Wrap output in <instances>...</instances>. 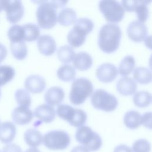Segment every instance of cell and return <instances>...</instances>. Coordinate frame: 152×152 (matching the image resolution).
<instances>
[{"instance_id":"cell-1","label":"cell","mask_w":152,"mask_h":152,"mask_svg":"<svg viewBox=\"0 0 152 152\" xmlns=\"http://www.w3.org/2000/svg\"><path fill=\"white\" fill-rule=\"evenodd\" d=\"M120 27L115 23H107L100 29L98 35V45L104 52L111 53L119 48L121 38Z\"/></svg>"},{"instance_id":"cell-2","label":"cell","mask_w":152,"mask_h":152,"mask_svg":"<svg viewBox=\"0 0 152 152\" xmlns=\"http://www.w3.org/2000/svg\"><path fill=\"white\" fill-rule=\"evenodd\" d=\"M74 24L68 33L67 40L71 46L78 48L84 44L86 36L93 30L94 23L90 18L83 17L77 19Z\"/></svg>"},{"instance_id":"cell-3","label":"cell","mask_w":152,"mask_h":152,"mask_svg":"<svg viewBox=\"0 0 152 152\" xmlns=\"http://www.w3.org/2000/svg\"><path fill=\"white\" fill-rule=\"evenodd\" d=\"M93 90V84L86 78L75 79L72 83L69 94L70 102L75 105H80L84 102Z\"/></svg>"},{"instance_id":"cell-4","label":"cell","mask_w":152,"mask_h":152,"mask_svg":"<svg viewBox=\"0 0 152 152\" xmlns=\"http://www.w3.org/2000/svg\"><path fill=\"white\" fill-rule=\"evenodd\" d=\"M35 2L39 3L36 13L39 26L43 29H50L58 21L56 8L49 1Z\"/></svg>"},{"instance_id":"cell-5","label":"cell","mask_w":152,"mask_h":152,"mask_svg":"<svg viewBox=\"0 0 152 152\" xmlns=\"http://www.w3.org/2000/svg\"><path fill=\"white\" fill-rule=\"evenodd\" d=\"M75 138L89 151L98 150L102 144L100 135L87 126H82L77 129L75 132Z\"/></svg>"},{"instance_id":"cell-6","label":"cell","mask_w":152,"mask_h":152,"mask_svg":"<svg viewBox=\"0 0 152 152\" xmlns=\"http://www.w3.org/2000/svg\"><path fill=\"white\" fill-rule=\"evenodd\" d=\"M93 106L99 110L111 112L115 110L118 104L117 98L103 89H97L91 96Z\"/></svg>"},{"instance_id":"cell-7","label":"cell","mask_w":152,"mask_h":152,"mask_svg":"<svg viewBox=\"0 0 152 152\" xmlns=\"http://www.w3.org/2000/svg\"><path fill=\"white\" fill-rule=\"evenodd\" d=\"M44 145L52 150H62L68 147L70 143V137L63 130L49 131L43 137Z\"/></svg>"},{"instance_id":"cell-8","label":"cell","mask_w":152,"mask_h":152,"mask_svg":"<svg viewBox=\"0 0 152 152\" xmlns=\"http://www.w3.org/2000/svg\"><path fill=\"white\" fill-rule=\"evenodd\" d=\"M99 8L106 20L111 23H118L124 17L125 11L121 4L116 1H100L99 2Z\"/></svg>"},{"instance_id":"cell-9","label":"cell","mask_w":152,"mask_h":152,"mask_svg":"<svg viewBox=\"0 0 152 152\" xmlns=\"http://www.w3.org/2000/svg\"><path fill=\"white\" fill-rule=\"evenodd\" d=\"M150 1H122L121 5L124 11L128 12L135 11L138 21L144 23L148 18V4Z\"/></svg>"},{"instance_id":"cell-10","label":"cell","mask_w":152,"mask_h":152,"mask_svg":"<svg viewBox=\"0 0 152 152\" xmlns=\"http://www.w3.org/2000/svg\"><path fill=\"white\" fill-rule=\"evenodd\" d=\"M7 20L11 23H17L24 15V7L20 1H5L4 9Z\"/></svg>"},{"instance_id":"cell-11","label":"cell","mask_w":152,"mask_h":152,"mask_svg":"<svg viewBox=\"0 0 152 152\" xmlns=\"http://www.w3.org/2000/svg\"><path fill=\"white\" fill-rule=\"evenodd\" d=\"M127 34L129 39L134 42H142L147 36L148 28L144 23L135 20L128 24Z\"/></svg>"},{"instance_id":"cell-12","label":"cell","mask_w":152,"mask_h":152,"mask_svg":"<svg viewBox=\"0 0 152 152\" xmlns=\"http://www.w3.org/2000/svg\"><path fill=\"white\" fill-rule=\"evenodd\" d=\"M118 71L113 64L103 63L99 65L96 71V75L99 81L103 83H110L118 75Z\"/></svg>"},{"instance_id":"cell-13","label":"cell","mask_w":152,"mask_h":152,"mask_svg":"<svg viewBox=\"0 0 152 152\" xmlns=\"http://www.w3.org/2000/svg\"><path fill=\"white\" fill-rule=\"evenodd\" d=\"M46 86L45 79L36 74L27 77L24 81V87L27 91L32 93H40L42 92Z\"/></svg>"},{"instance_id":"cell-14","label":"cell","mask_w":152,"mask_h":152,"mask_svg":"<svg viewBox=\"0 0 152 152\" xmlns=\"http://www.w3.org/2000/svg\"><path fill=\"white\" fill-rule=\"evenodd\" d=\"M37 45L39 52L45 56L52 55L56 49V43L55 39L48 34H43L40 36L37 39Z\"/></svg>"},{"instance_id":"cell-15","label":"cell","mask_w":152,"mask_h":152,"mask_svg":"<svg viewBox=\"0 0 152 152\" xmlns=\"http://www.w3.org/2000/svg\"><path fill=\"white\" fill-rule=\"evenodd\" d=\"M33 118V112L28 107L18 106L12 112V118L14 123L23 125L30 122Z\"/></svg>"},{"instance_id":"cell-16","label":"cell","mask_w":152,"mask_h":152,"mask_svg":"<svg viewBox=\"0 0 152 152\" xmlns=\"http://www.w3.org/2000/svg\"><path fill=\"white\" fill-rule=\"evenodd\" d=\"M55 115L56 112L54 108L48 104H42L38 106L33 113V116L40 122L45 123L52 122L55 118Z\"/></svg>"},{"instance_id":"cell-17","label":"cell","mask_w":152,"mask_h":152,"mask_svg":"<svg viewBox=\"0 0 152 152\" xmlns=\"http://www.w3.org/2000/svg\"><path fill=\"white\" fill-rule=\"evenodd\" d=\"M137 83L129 77L121 78L116 83L118 91L123 96H130L133 94L137 90Z\"/></svg>"},{"instance_id":"cell-18","label":"cell","mask_w":152,"mask_h":152,"mask_svg":"<svg viewBox=\"0 0 152 152\" xmlns=\"http://www.w3.org/2000/svg\"><path fill=\"white\" fill-rule=\"evenodd\" d=\"M65 93L63 89L58 86L49 88L45 94L44 99L46 104L50 106H56L61 103L64 100Z\"/></svg>"},{"instance_id":"cell-19","label":"cell","mask_w":152,"mask_h":152,"mask_svg":"<svg viewBox=\"0 0 152 152\" xmlns=\"http://www.w3.org/2000/svg\"><path fill=\"white\" fill-rule=\"evenodd\" d=\"M16 135V127L14 123L7 121L0 125V141L4 144L11 142Z\"/></svg>"},{"instance_id":"cell-20","label":"cell","mask_w":152,"mask_h":152,"mask_svg":"<svg viewBox=\"0 0 152 152\" xmlns=\"http://www.w3.org/2000/svg\"><path fill=\"white\" fill-rule=\"evenodd\" d=\"M73 59L74 68L81 71L87 70L93 64L91 55L86 52H80L75 54Z\"/></svg>"},{"instance_id":"cell-21","label":"cell","mask_w":152,"mask_h":152,"mask_svg":"<svg viewBox=\"0 0 152 152\" xmlns=\"http://www.w3.org/2000/svg\"><path fill=\"white\" fill-rule=\"evenodd\" d=\"M24 139L26 144L31 148H36L43 142V136L40 132L33 128L28 129L25 131Z\"/></svg>"},{"instance_id":"cell-22","label":"cell","mask_w":152,"mask_h":152,"mask_svg":"<svg viewBox=\"0 0 152 152\" xmlns=\"http://www.w3.org/2000/svg\"><path fill=\"white\" fill-rule=\"evenodd\" d=\"M57 17L58 21L60 24L68 26L75 23L77 19V14L72 8L66 7L61 10Z\"/></svg>"},{"instance_id":"cell-23","label":"cell","mask_w":152,"mask_h":152,"mask_svg":"<svg viewBox=\"0 0 152 152\" xmlns=\"http://www.w3.org/2000/svg\"><path fill=\"white\" fill-rule=\"evenodd\" d=\"M77 110V109H75L71 106L62 104L57 107L56 114L59 118L68 122L71 125L76 116Z\"/></svg>"},{"instance_id":"cell-24","label":"cell","mask_w":152,"mask_h":152,"mask_svg":"<svg viewBox=\"0 0 152 152\" xmlns=\"http://www.w3.org/2000/svg\"><path fill=\"white\" fill-rule=\"evenodd\" d=\"M141 113L136 110H129L125 113L124 116L125 125L131 129H134L141 125Z\"/></svg>"},{"instance_id":"cell-25","label":"cell","mask_w":152,"mask_h":152,"mask_svg":"<svg viewBox=\"0 0 152 152\" xmlns=\"http://www.w3.org/2000/svg\"><path fill=\"white\" fill-rule=\"evenodd\" d=\"M135 65L134 58L131 55H126L121 61L118 71L122 76L125 77L131 74Z\"/></svg>"},{"instance_id":"cell-26","label":"cell","mask_w":152,"mask_h":152,"mask_svg":"<svg viewBox=\"0 0 152 152\" xmlns=\"http://www.w3.org/2000/svg\"><path fill=\"white\" fill-rule=\"evenodd\" d=\"M24 30V40L32 42L38 39L40 36L39 27L33 23H27L22 26Z\"/></svg>"},{"instance_id":"cell-27","label":"cell","mask_w":152,"mask_h":152,"mask_svg":"<svg viewBox=\"0 0 152 152\" xmlns=\"http://www.w3.org/2000/svg\"><path fill=\"white\" fill-rule=\"evenodd\" d=\"M133 77L135 80L140 84H148L151 81V71L144 66L136 68L134 71Z\"/></svg>"},{"instance_id":"cell-28","label":"cell","mask_w":152,"mask_h":152,"mask_svg":"<svg viewBox=\"0 0 152 152\" xmlns=\"http://www.w3.org/2000/svg\"><path fill=\"white\" fill-rule=\"evenodd\" d=\"M57 76L59 79L63 81H70L74 79L76 72L74 66L64 64L61 65L57 70Z\"/></svg>"},{"instance_id":"cell-29","label":"cell","mask_w":152,"mask_h":152,"mask_svg":"<svg viewBox=\"0 0 152 152\" xmlns=\"http://www.w3.org/2000/svg\"><path fill=\"white\" fill-rule=\"evenodd\" d=\"M10 49L13 56L18 60H23L27 55V47L24 41L15 43L11 42Z\"/></svg>"},{"instance_id":"cell-30","label":"cell","mask_w":152,"mask_h":152,"mask_svg":"<svg viewBox=\"0 0 152 152\" xmlns=\"http://www.w3.org/2000/svg\"><path fill=\"white\" fill-rule=\"evenodd\" d=\"M75 55L73 48L68 45L61 46L57 50L58 58L64 64L70 63L73 60Z\"/></svg>"},{"instance_id":"cell-31","label":"cell","mask_w":152,"mask_h":152,"mask_svg":"<svg viewBox=\"0 0 152 152\" xmlns=\"http://www.w3.org/2000/svg\"><path fill=\"white\" fill-rule=\"evenodd\" d=\"M133 102L138 107H147L151 102V95L147 91H138L133 96Z\"/></svg>"},{"instance_id":"cell-32","label":"cell","mask_w":152,"mask_h":152,"mask_svg":"<svg viewBox=\"0 0 152 152\" xmlns=\"http://www.w3.org/2000/svg\"><path fill=\"white\" fill-rule=\"evenodd\" d=\"M8 37L11 42H20L24 41V30L22 26L14 24L8 30Z\"/></svg>"},{"instance_id":"cell-33","label":"cell","mask_w":152,"mask_h":152,"mask_svg":"<svg viewBox=\"0 0 152 152\" xmlns=\"http://www.w3.org/2000/svg\"><path fill=\"white\" fill-rule=\"evenodd\" d=\"M14 69L10 65H0V87L13 79L15 76Z\"/></svg>"},{"instance_id":"cell-34","label":"cell","mask_w":152,"mask_h":152,"mask_svg":"<svg viewBox=\"0 0 152 152\" xmlns=\"http://www.w3.org/2000/svg\"><path fill=\"white\" fill-rule=\"evenodd\" d=\"M15 99L17 103L20 106L29 107L31 103V99L28 92L22 88L16 90L15 92Z\"/></svg>"},{"instance_id":"cell-35","label":"cell","mask_w":152,"mask_h":152,"mask_svg":"<svg viewBox=\"0 0 152 152\" xmlns=\"http://www.w3.org/2000/svg\"><path fill=\"white\" fill-rule=\"evenodd\" d=\"M131 149L132 152H150L151 146L147 140L140 139L134 142Z\"/></svg>"},{"instance_id":"cell-36","label":"cell","mask_w":152,"mask_h":152,"mask_svg":"<svg viewBox=\"0 0 152 152\" xmlns=\"http://www.w3.org/2000/svg\"><path fill=\"white\" fill-rule=\"evenodd\" d=\"M141 125H143L147 128H151V112H145L141 116Z\"/></svg>"},{"instance_id":"cell-37","label":"cell","mask_w":152,"mask_h":152,"mask_svg":"<svg viewBox=\"0 0 152 152\" xmlns=\"http://www.w3.org/2000/svg\"><path fill=\"white\" fill-rule=\"evenodd\" d=\"M2 152H22V150L16 144H8L4 146Z\"/></svg>"},{"instance_id":"cell-38","label":"cell","mask_w":152,"mask_h":152,"mask_svg":"<svg viewBox=\"0 0 152 152\" xmlns=\"http://www.w3.org/2000/svg\"><path fill=\"white\" fill-rule=\"evenodd\" d=\"M113 152H132V151L129 147L124 144H121L115 148Z\"/></svg>"},{"instance_id":"cell-39","label":"cell","mask_w":152,"mask_h":152,"mask_svg":"<svg viewBox=\"0 0 152 152\" xmlns=\"http://www.w3.org/2000/svg\"><path fill=\"white\" fill-rule=\"evenodd\" d=\"M7 55V49L6 47L1 44L0 45V63L2 62L6 58Z\"/></svg>"},{"instance_id":"cell-40","label":"cell","mask_w":152,"mask_h":152,"mask_svg":"<svg viewBox=\"0 0 152 152\" xmlns=\"http://www.w3.org/2000/svg\"><path fill=\"white\" fill-rule=\"evenodd\" d=\"M49 2L55 8L62 7L68 2L66 1H49Z\"/></svg>"},{"instance_id":"cell-41","label":"cell","mask_w":152,"mask_h":152,"mask_svg":"<svg viewBox=\"0 0 152 152\" xmlns=\"http://www.w3.org/2000/svg\"><path fill=\"white\" fill-rule=\"evenodd\" d=\"M71 152H89L88 150H87L85 147L83 146L78 145L75 147L71 151Z\"/></svg>"},{"instance_id":"cell-42","label":"cell","mask_w":152,"mask_h":152,"mask_svg":"<svg viewBox=\"0 0 152 152\" xmlns=\"http://www.w3.org/2000/svg\"><path fill=\"white\" fill-rule=\"evenodd\" d=\"M25 152H40V151L36 148H30L27 149Z\"/></svg>"},{"instance_id":"cell-43","label":"cell","mask_w":152,"mask_h":152,"mask_svg":"<svg viewBox=\"0 0 152 152\" xmlns=\"http://www.w3.org/2000/svg\"><path fill=\"white\" fill-rule=\"evenodd\" d=\"M4 0L0 1V12L4 9Z\"/></svg>"},{"instance_id":"cell-44","label":"cell","mask_w":152,"mask_h":152,"mask_svg":"<svg viewBox=\"0 0 152 152\" xmlns=\"http://www.w3.org/2000/svg\"><path fill=\"white\" fill-rule=\"evenodd\" d=\"M1 89H0V96H1Z\"/></svg>"},{"instance_id":"cell-45","label":"cell","mask_w":152,"mask_h":152,"mask_svg":"<svg viewBox=\"0 0 152 152\" xmlns=\"http://www.w3.org/2000/svg\"><path fill=\"white\" fill-rule=\"evenodd\" d=\"M0 125H1V122H0Z\"/></svg>"},{"instance_id":"cell-46","label":"cell","mask_w":152,"mask_h":152,"mask_svg":"<svg viewBox=\"0 0 152 152\" xmlns=\"http://www.w3.org/2000/svg\"><path fill=\"white\" fill-rule=\"evenodd\" d=\"M0 45H1V43H0Z\"/></svg>"}]
</instances>
